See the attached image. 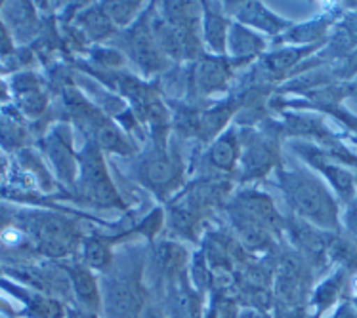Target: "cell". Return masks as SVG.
Here are the masks:
<instances>
[{
	"label": "cell",
	"mask_w": 357,
	"mask_h": 318,
	"mask_svg": "<svg viewBox=\"0 0 357 318\" xmlns=\"http://www.w3.org/2000/svg\"><path fill=\"white\" fill-rule=\"evenodd\" d=\"M283 189L294 210L325 227L336 225V206L319 181L312 175L289 172L283 174Z\"/></svg>",
	"instance_id": "cell-1"
},
{
	"label": "cell",
	"mask_w": 357,
	"mask_h": 318,
	"mask_svg": "<svg viewBox=\"0 0 357 318\" xmlns=\"http://www.w3.org/2000/svg\"><path fill=\"white\" fill-rule=\"evenodd\" d=\"M82 189L92 202L102 206H121V198L103 164L102 152L94 143L88 145L82 154Z\"/></svg>",
	"instance_id": "cell-2"
},
{
	"label": "cell",
	"mask_w": 357,
	"mask_h": 318,
	"mask_svg": "<svg viewBox=\"0 0 357 318\" xmlns=\"http://www.w3.org/2000/svg\"><path fill=\"white\" fill-rule=\"evenodd\" d=\"M130 51L136 63L146 72H155L162 69V51L155 42L151 27L146 23L136 25V29L130 35Z\"/></svg>",
	"instance_id": "cell-3"
},
{
	"label": "cell",
	"mask_w": 357,
	"mask_h": 318,
	"mask_svg": "<svg viewBox=\"0 0 357 318\" xmlns=\"http://www.w3.org/2000/svg\"><path fill=\"white\" fill-rule=\"evenodd\" d=\"M109 309L115 318H134L142 307V289L136 283L119 280L107 292Z\"/></svg>",
	"instance_id": "cell-4"
},
{
	"label": "cell",
	"mask_w": 357,
	"mask_h": 318,
	"mask_svg": "<svg viewBox=\"0 0 357 318\" xmlns=\"http://www.w3.org/2000/svg\"><path fill=\"white\" fill-rule=\"evenodd\" d=\"M275 160V151L273 145L268 143L266 139H252V143L247 145V149L243 152V166L248 177L266 174Z\"/></svg>",
	"instance_id": "cell-5"
},
{
	"label": "cell",
	"mask_w": 357,
	"mask_h": 318,
	"mask_svg": "<svg viewBox=\"0 0 357 318\" xmlns=\"http://www.w3.org/2000/svg\"><path fill=\"white\" fill-rule=\"evenodd\" d=\"M227 79H229V69L220 59H203L195 69V80L204 94H214L224 90Z\"/></svg>",
	"instance_id": "cell-6"
},
{
	"label": "cell",
	"mask_w": 357,
	"mask_h": 318,
	"mask_svg": "<svg viewBox=\"0 0 357 318\" xmlns=\"http://www.w3.org/2000/svg\"><path fill=\"white\" fill-rule=\"evenodd\" d=\"M237 206H239V212L247 214L256 221H260L266 227L268 225L278 223V212L273 208V204L268 196L260 195V193H245L237 198Z\"/></svg>",
	"instance_id": "cell-7"
},
{
	"label": "cell",
	"mask_w": 357,
	"mask_h": 318,
	"mask_svg": "<svg viewBox=\"0 0 357 318\" xmlns=\"http://www.w3.org/2000/svg\"><path fill=\"white\" fill-rule=\"evenodd\" d=\"M235 15L239 17L241 22L248 23V25H256L264 31H270V33H278L284 23L270 14L262 2H239L235 6Z\"/></svg>",
	"instance_id": "cell-8"
},
{
	"label": "cell",
	"mask_w": 357,
	"mask_h": 318,
	"mask_svg": "<svg viewBox=\"0 0 357 318\" xmlns=\"http://www.w3.org/2000/svg\"><path fill=\"white\" fill-rule=\"evenodd\" d=\"M142 174L146 183H149L153 189H168L176 180H178V172L176 166L165 154H155L142 168Z\"/></svg>",
	"instance_id": "cell-9"
},
{
	"label": "cell",
	"mask_w": 357,
	"mask_h": 318,
	"mask_svg": "<svg viewBox=\"0 0 357 318\" xmlns=\"http://www.w3.org/2000/svg\"><path fill=\"white\" fill-rule=\"evenodd\" d=\"M229 46L235 58H250L264 48V40L241 25H234L229 31Z\"/></svg>",
	"instance_id": "cell-10"
},
{
	"label": "cell",
	"mask_w": 357,
	"mask_h": 318,
	"mask_svg": "<svg viewBox=\"0 0 357 318\" xmlns=\"http://www.w3.org/2000/svg\"><path fill=\"white\" fill-rule=\"evenodd\" d=\"M234 216L235 225H237V229H239L241 232V239H243V242H245L247 246L262 248L268 244L270 237H268L266 225L260 223V221H256V219H252V217L247 216V214H243V212L234 214Z\"/></svg>",
	"instance_id": "cell-11"
},
{
	"label": "cell",
	"mask_w": 357,
	"mask_h": 318,
	"mask_svg": "<svg viewBox=\"0 0 357 318\" xmlns=\"http://www.w3.org/2000/svg\"><path fill=\"white\" fill-rule=\"evenodd\" d=\"M71 280H73L75 292H77L80 301L86 305L90 311H96L100 305V294H98L94 276L90 275L86 269L75 267L71 271Z\"/></svg>",
	"instance_id": "cell-12"
},
{
	"label": "cell",
	"mask_w": 357,
	"mask_h": 318,
	"mask_svg": "<svg viewBox=\"0 0 357 318\" xmlns=\"http://www.w3.org/2000/svg\"><path fill=\"white\" fill-rule=\"evenodd\" d=\"M237 152H239V145L235 141L234 134H226L224 138L212 145L208 159L220 170H231L237 162Z\"/></svg>",
	"instance_id": "cell-13"
},
{
	"label": "cell",
	"mask_w": 357,
	"mask_h": 318,
	"mask_svg": "<svg viewBox=\"0 0 357 318\" xmlns=\"http://www.w3.org/2000/svg\"><path fill=\"white\" fill-rule=\"evenodd\" d=\"M98 145L105 151L119 152V154H130L132 152V147L121 134V130L107 120L98 122Z\"/></svg>",
	"instance_id": "cell-14"
},
{
	"label": "cell",
	"mask_w": 357,
	"mask_h": 318,
	"mask_svg": "<svg viewBox=\"0 0 357 318\" xmlns=\"http://www.w3.org/2000/svg\"><path fill=\"white\" fill-rule=\"evenodd\" d=\"M226 29L227 22L216 12H206V17H204V38L206 42L211 44L212 50L226 51Z\"/></svg>",
	"instance_id": "cell-15"
},
{
	"label": "cell",
	"mask_w": 357,
	"mask_h": 318,
	"mask_svg": "<svg viewBox=\"0 0 357 318\" xmlns=\"http://www.w3.org/2000/svg\"><path fill=\"white\" fill-rule=\"evenodd\" d=\"M302 54L296 50H281L275 51V54H271L268 58L264 59V71L268 72L270 77L273 79H278L281 77L287 69H291L294 63H296V59L300 58Z\"/></svg>",
	"instance_id": "cell-16"
},
{
	"label": "cell",
	"mask_w": 357,
	"mask_h": 318,
	"mask_svg": "<svg viewBox=\"0 0 357 318\" xmlns=\"http://www.w3.org/2000/svg\"><path fill=\"white\" fill-rule=\"evenodd\" d=\"M157 257H159L160 267L165 273H178L180 269L183 267V263H185V252H183L182 246H178V244H172V242H165L162 246L159 248V252H157Z\"/></svg>",
	"instance_id": "cell-17"
},
{
	"label": "cell",
	"mask_w": 357,
	"mask_h": 318,
	"mask_svg": "<svg viewBox=\"0 0 357 318\" xmlns=\"http://www.w3.org/2000/svg\"><path fill=\"white\" fill-rule=\"evenodd\" d=\"M229 115H231V107H229V105L208 111V113L201 118V122H199V128L203 132V138H212L216 132H220V128L227 122Z\"/></svg>",
	"instance_id": "cell-18"
},
{
	"label": "cell",
	"mask_w": 357,
	"mask_h": 318,
	"mask_svg": "<svg viewBox=\"0 0 357 318\" xmlns=\"http://www.w3.org/2000/svg\"><path fill=\"white\" fill-rule=\"evenodd\" d=\"M84 260L90 267L105 269L111 261L109 246H105L102 240L90 239L84 244Z\"/></svg>",
	"instance_id": "cell-19"
},
{
	"label": "cell",
	"mask_w": 357,
	"mask_h": 318,
	"mask_svg": "<svg viewBox=\"0 0 357 318\" xmlns=\"http://www.w3.org/2000/svg\"><path fill=\"white\" fill-rule=\"evenodd\" d=\"M142 4L139 2H109L107 4V15L109 19L117 23V25H126L132 22V17L136 15Z\"/></svg>",
	"instance_id": "cell-20"
},
{
	"label": "cell",
	"mask_w": 357,
	"mask_h": 318,
	"mask_svg": "<svg viewBox=\"0 0 357 318\" xmlns=\"http://www.w3.org/2000/svg\"><path fill=\"white\" fill-rule=\"evenodd\" d=\"M86 25L90 35L96 36V38H103V36H107L111 33L109 15L102 12V10H92L86 15Z\"/></svg>",
	"instance_id": "cell-21"
},
{
	"label": "cell",
	"mask_w": 357,
	"mask_h": 318,
	"mask_svg": "<svg viewBox=\"0 0 357 318\" xmlns=\"http://www.w3.org/2000/svg\"><path fill=\"white\" fill-rule=\"evenodd\" d=\"M350 227H351V231L357 234V204L354 206V210H351L350 214Z\"/></svg>",
	"instance_id": "cell-22"
},
{
	"label": "cell",
	"mask_w": 357,
	"mask_h": 318,
	"mask_svg": "<svg viewBox=\"0 0 357 318\" xmlns=\"http://www.w3.org/2000/svg\"><path fill=\"white\" fill-rule=\"evenodd\" d=\"M241 318H264V317L258 311H247V312H243V317Z\"/></svg>",
	"instance_id": "cell-23"
},
{
	"label": "cell",
	"mask_w": 357,
	"mask_h": 318,
	"mask_svg": "<svg viewBox=\"0 0 357 318\" xmlns=\"http://www.w3.org/2000/svg\"><path fill=\"white\" fill-rule=\"evenodd\" d=\"M69 318H92L90 315H84V312H73Z\"/></svg>",
	"instance_id": "cell-24"
}]
</instances>
